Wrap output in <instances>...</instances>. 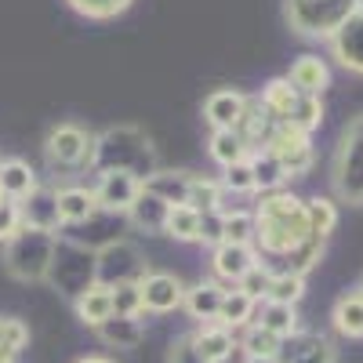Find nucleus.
Masks as SVG:
<instances>
[{
    "instance_id": "6e6552de",
    "label": "nucleus",
    "mask_w": 363,
    "mask_h": 363,
    "mask_svg": "<svg viewBox=\"0 0 363 363\" xmlns=\"http://www.w3.org/2000/svg\"><path fill=\"white\" fill-rule=\"evenodd\" d=\"M48 280L66 298H80L91 284H95V251L73 244V240H58V251H55Z\"/></svg>"
},
{
    "instance_id": "72a5a7b5",
    "label": "nucleus",
    "mask_w": 363,
    "mask_h": 363,
    "mask_svg": "<svg viewBox=\"0 0 363 363\" xmlns=\"http://www.w3.org/2000/svg\"><path fill=\"white\" fill-rule=\"evenodd\" d=\"M280 342H284V338L269 335L265 327L251 323V327H244V338H240V349H244L247 363H272V359H277V352H280Z\"/></svg>"
},
{
    "instance_id": "a18cd8bd",
    "label": "nucleus",
    "mask_w": 363,
    "mask_h": 363,
    "mask_svg": "<svg viewBox=\"0 0 363 363\" xmlns=\"http://www.w3.org/2000/svg\"><path fill=\"white\" fill-rule=\"evenodd\" d=\"M164 363H207V359L196 352V345H193L189 335H182V338H174V342L167 345V359H164Z\"/></svg>"
},
{
    "instance_id": "4468645a",
    "label": "nucleus",
    "mask_w": 363,
    "mask_h": 363,
    "mask_svg": "<svg viewBox=\"0 0 363 363\" xmlns=\"http://www.w3.org/2000/svg\"><path fill=\"white\" fill-rule=\"evenodd\" d=\"M247 102H251V95H244V91L218 87V91H211V95L203 99V120L211 124V131H236Z\"/></svg>"
},
{
    "instance_id": "423d86ee",
    "label": "nucleus",
    "mask_w": 363,
    "mask_h": 363,
    "mask_svg": "<svg viewBox=\"0 0 363 363\" xmlns=\"http://www.w3.org/2000/svg\"><path fill=\"white\" fill-rule=\"evenodd\" d=\"M44 160L62 178L84 174L91 171V160H95V135L80 124H58L44 138Z\"/></svg>"
},
{
    "instance_id": "aec40b11",
    "label": "nucleus",
    "mask_w": 363,
    "mask_h": 363,
    "mask_svg": "<svg viewBox=\"0 0 363 363\" xmlns=\"http://www.w3.org/2000/svg\"><path fill=\"white\" fill-rule=\"evenodd\" d=\"M287 80L301 91V95H320L323 99V91L330 87V66L323 62L320 55H301V58L291 62Z\"/></svg>"
},
{
    "instance_id": "c03bdc74",
    "label": "nucleus",
    "mask_w": 363,
    "mask_h": 363,
    "mask_svg": "<svg viewBox=\"0 0 363 363\" xmlns=\"http://www.w3.org/2000/svg\"><path fill=\"white\" fill-rule=\"evenodd\" d=\"M269 280H272V269L262 262V265H255V269H251V272H247V277L240 280L236 287L244 291V294H251L255 301H262V298H265V291H269Z\"/></svg>"
},
{
    "instance_id": "c756f323",
    "label": "nucleus",
    "mask_w": 363,
    "mask_h": 363,
    "mask_svg": "<svg viewBox=\"0 0 363 363\" xmlns=\"http://www.w3.org/2000/svg\"><path fill=\"white\" fill-rule=\"evenodd\" d=\"M255 309H258V301H255L251 294H244L240 287H225L222 309H218V323L229 327V330L251 327V323H255Z\"/></svg>"
},
{
    "instance_id": "2f4dec72",
    "label": "nucleus",
    "mask_w": 363,
    "mask_h": 363,
    "mask_svg": "<svg viewBox=\"0 0 363 363\" xmlns=\"http://www.w3.org/2000/svg\"><path fill=\"white\" fill-rule=\"evenodd\" d=\"M200 211H193L189 203H174L167 211V222H164V236L178 240V244H200Z\"/></svg>"
},
{
    "instance_id": "6ab92c4d",
    "label": "nucleus",
    "mask_w": 363,
    "mask_h": 363,
    "mask_svg": "<svg viewBox=\"0 0 363 363\" xmlns=\"http://www.w3.org/2000/svg\"><path fill=\"white\" fill-rule=\"evenodd\" d=\"M189 338H193L196 352H200L207 363H229V359H233L236 335H233L229 327H222V323H200Z\"/></svg>"
},
{
    "instance_id": "7ed1b4c3",
    "label": "nucleus",
    "mask_w": 363,
    "mask_h": 363,
    "mask_svg": "<svg viewBox=\"0 0 363 363\" xmlns=\"http://www.w3.org/2000/svg\"><path fill=\"white\" fill-rule=\"evenodd\" d=\"M363 8V0H284V22L306 40H330Z\"/></svg>"
},
{
    "instance_id": "f257e3e1",
    "label": "nucleus",
    "mask_w": 363,
    "mask_h": 363,
    "mask_svg": "<svg viewBox=\"0 0 363 363\" xmlns=\"http://www.w3.org/2000/svg\"><path fill=\"white\" fill-rule=\"evenodd\" d=\"M309 236H313L309 207L301 196H294L291 189L258 196V203H255V247H258V255L287 258Z\"/></svg>"
},
{
    "instance_id": "bb28decb",
    "label": "nucleus",
    "mask_w": 363,
    "mask_h": 363,
    "mask_svg": "<svg viewBox=\"0 0 363 363\" xmlns=\"http://www.w3.org/2000/svg\"><path fill=\"white\" fill-rule=\"evenodd\" d=\"M298 99H301V91H298L287 77H272V80H265L262 95H258V102L272 113V120H277V124H284V120L291 116V109L298 106Z\"/></svg>"
},
{
    "instance_id": "4c0bfd02",
    "label": "nucleus",
    "mask_w": 363,
    "mask_h": 363,
    "mask_svg": "<svg viewBox=\"0 0 363 363\" xmlns=\"http://www.w3.org/2000/svg\"><path fill=\"white\" fill-rule=\"evenodd\" d=\"M222 244H255V211H229L222 215Z\"/></svg>"
},
{
    "instance_id": "f03ea898",
    "label": "nucleus",
    "mask_w": 363,
    "mask_h": 363,
    "mask_svg": "<svg viewBox=\"0 0 363 363\" xmlns=\"http://www.w3.org/2000/svg\"><path fill=\"white\" fill-rule=\"evenodd\" d=\"M91 171L106 174V171H128L135 178H149L160 171L157 149L149 142V135L135 124H116L106 128L102 135H95V160H91Z\"/></svg>"
},
{
    "instance_id": "cd10ccee",
    "label": "nucleus",
    "mask_w": 363,
    "mask_h": 363,
    "mask_svg": "<svg viewBox=\"0 0 363 363\" xmlns=\"http://www.w3.org/2000/svg\"><path fill=\"white\" fill-rule=\"evenodd\" d=\"M255 323L265 327L269 335H277V338H291L301 330L298 327V306H280V301H258Z\"/></svg>"
},
{
    "instance_id": "4be33fe9",
    "label": "nucleus",
    "mask_w": 363,
    "mask_h": 363,
    "mask_svg": "<svg viewBox=\"0 0 363 363\" xmlns=\"http://www.w3.org/2000/svg\"><path fill=\"white\" fill-rule=\"evenodd\" d=\"M167 211H171V203H164L160 196H153V193H138V200L131 203V211H128V225L131 229H138V233H149V236H157V233H164V222H167Z\"/></svg>"
},
{
    "instance_id": "7c9ffc66",
    "label": "nucleus",
    "mask_w": 363,
    "mask_h": 363,
    "mask_svg": "<svg viewBox=\"0 0 363 363\" xmlns=\"http://www.w3.org/2000/svg\"><path fill=\"white\" fill-rule=\"evenodd\" d=\"M207 157L215 160L218 167H229V164H240L251 157V145L240 138L236 131H211L207 135Z\"/></svg>"
},
{
    "instance_id": "ddd939ff",
    "label": "nucleus",
    "mask_w": 363,
    "mask_h": 363,
    "mask_svg": "<svg viewBox=\"0 0 363 363\" xmlns=\"http://www.w3.org/2000/svg\"><path fill=\"white\" fill-rule=\"evenodd\" d=\"M272 363H338V349L316 330H298L280 342V352Z\"/></svg>"
},
{
    "instance_id": "1a4fd4ad",
    "label": "nucleus",
    "mask_w": 363,
    "mask_h": 363,
    "mask_svg": "<svg viewBox=\"0 0 363 363\" xmlns=\"http://www.w3.org/2000/svg\"><path fill=\"white\" fill-rule=\"evenodd\" d=\"M265 149L280 160L287 178H306L316 164V149H313V135H301L287 124H277L272 138L265 142Z\"/></svg>"
},
{
    "instance_id": "0eeeda50",
    "label": "nucleus",
    "mask_w": 363,
    "mask_h": 363,
    "mask_svg": "<svg viewBox=\"0 0 363 363\" xmlns=\"http://www.w3.org/2000/svg\"><path fill=\"white\" fill-rule=\"evenodd\" d=\"M145 272H149L145 255L131 244V240H124V236L95 251V284H102L109 291L120 287V284H138Z\"/></svg>"
},
{
    "instance_id": "473e14b6",
    "label": "nucleus",
    "mask_w": 363,
    "mask_h": 363,
    "mask_svg": "<svg viewBox=\"0 0 363 363\" xmlns=\"http://www.w3.org/2000/svg\"><path fill=\"white\" fill-rule=\"evenodd\" d=\"M247 160H251V171H255V186H258V196H265V193H277V189H284L287 174H284L280 160L272 157L269 149H255V153H251Z\"/></svg>"
},
{
    "instance_id": "393cba45",
    "label": "nucleus",
    "mask_w": 363,
    "mask_h": 363,
    "mask_svg": "<svg viewBox=\"0 0 363 363\" xmlns=\"http://www.w3.org/2000/svg\"><path fill=\"white\" fill-rule=\"evenodd\" d=\"M73 309L84 327H102L113 316V291L102 284H91L80 298H73Z\"/></svg>"
},
{
    "instance_id": "37998d69",
    "label": "nucleus",
    "mask_w": 363,
    "mask_h": 363,
    "mask_svg": "<svg viewBox=\"0 0 363 363\" xmlns=\"http://www.w3.org/2000/svg\"><path fill=\"white\" fill-rule=\"evenodd\" d=\"M145 306H142V291L138 284H120L113 287V316H142Z\"/></svg>"
},
{
    "instance_id": "a211bd4d",
    "label": "nucleus",
    "mask_w": 363,
    "mask_h": 363,
    "mask_svg": "<svg viewBox=\"0 0 363 363\" xmlns=\"http://www.w3.org/2000/svg\"><path fill=\"white\" fill-rule=\"evenodd\" d=\"M222 294H225V284H218L215 277L211 280H196L193 287H186V309L196 323H218V309H222Z\"/></svg>"
},
{
    "instance_id": "79ce46f5",
    "label": "nucleus",
    "mask_w": 363,
    "mask_h": 363,
    "mask_svg": "<svg viewBox=\"0 0 363 363\" xmlns=\"http://www.w3.org/2000/svg\"><path fill=\"white\" fill-rule=\"evenodd\" d=\"M29 342V327L15 316H0V352H22Z\"/></svg>"
},
{
    "instance_id": "f8f14e48",
    "label": "nucleus",
    "mask_w": 363,
    "mask_h": 363,
    "mask_svg": "<svg viewBox=\"0 0 363 363\" xmlns=\"http://www.w3.org/2000/svg\"><path fill=\"white\" fill-rule=\"evenodd\" d=\"M255 265H262V255H258L255 244H218V247H211V272H215V280L225 284V287H236Z\"/></svg>"
},
{
    "instance_id": "8fccbe9b",
    "label": "nucleus",
    "mask_w": 363,
    "mask_h": 363,
    "mask_svg": "<svg viewBox=\"0 0 363 363\" xmlns=\"http://www.w3.org/2000/svg\"><path fill=\"white\" fill-rule=\"evenodd\" d=\"M356 291H359V294H363V280H359V287H356Z\"/></svg>"
},
{
    "instance_id": "09e8293b",
    "label": "nucleus",
    "mask_w": 363,
    "mask_h": 363,
    "mask_svg": "<svg viewBox=\"0 0 363 363\" xmlns=\"http://www.w3.org/2000/svg\"><path fill=\"white\" fill-rule=\"evenodd\" d=\"M77 363H116V359H109V356H84V359H77Z\"/></svg>"
},
{
    "instance_id": "39448f33",
    "label": "nucleus",
    "mask_w": 363,
    "mask_h": 363,
    "mask_svg": "<svg viewBox=\"0 0 363 363\" xmlns=\"http://www.w3.org/2000/svg\"><path fill=\"white\" fill-rule=\"evenodd\" d=\"M330 189L342 203L363 207V113L349 120L338 138L335 160H330Z\"/></svg>"
},
{
    "instance_id": "e433bc0d",
    "label": "nucleus",
    "mask_w": 363,
    "mask_h": 363,
    "mask_svg": "<svg viewBox=\"0 0 363 363\" xmlns=\"http://www.w3.org/2000/svg\"><path fill=\"white\" fill-rule=\"evenodd\" d=\"M323 247H327V240L323 236H309L306 240V244H301V247H294L284 262H287V272H298V277H309V272L320 265V258H323Z\"/></svg>"
},
{
    "instance_id": "2eb2a0df",
    "label": "nucleus",
    "mask_w": 363,
    "mask_h": 363,
    "mask_svg": "<svg viewBox=\"0 0 363 363\" xmlns=\"http://www.w3.org/2000/svg\"><path fill=\"white\" fill-rule=\"evenodd\" d=\"M327 44H330V58H335L342 69L363 77V8H359Z\"/></svg>"
},
{
    "instance_id": "9b49d317",
    "label": "nucleus",
    "mask_w": 363,
    "mask_h": 363,
    "mask_svg": "<svg viewBox=\"0 0 363 363\" xmlns=\"http://www.w3.org/2000/svg\"><path fill=\"white\" fill-rule=\"evenodd\" d=\"M91 189H95L99 211L124 218L131 211V203L138 200V193H142V178H135L128 171H106V174H99V182Z\"/></svg>"
},
{
    "instance_id": "412c9836",
    "label": "nucleus",
    "mask_w": 363,
    "mask_h": 363,
    "mask_svg": "<svg viewBox=\"0 0 363 363\" xmlns=\"http://www.w3.org/2000/svg\"><path fill=\"white\" fill-rule=\"evenodd\" d=\"M37 186H40V182H37L33 164H26V160H18V157L0 160V193H4L8 200L22 203Z\"/></svg>"
},
{
    "instance_id": "58836bf2",
    "label": "nucleus",
    "mask_w": 363,
    "mask_h": 363,
    "mask_svg": "<svg viewBox=\"0 0 363 363\" xmlns=\"http://www.w3.org/2000/svg\"><path fill=\"white\" fill-rule=\"evenodd\" d=\"M306 207H309V225H313L316 236L327 240L330 233L338 229V203L330 200V196H309Z\"/></svg>"
},
{
    "instance_id": "c85d7f7f",
    "label": "nucleus",
    "mask_w": 363,
    "mask_h": 363,
    "mask_svg": "<svg viewBox=\"0 0 363 363\" xmlns=\"http://www.w3.org/2000/svg\"><path fill=\"white\" fill-rule=\"evenodd\" d=\"M330 323L342 338H363V294L359 291H345L335 309H330Z\"/></svg>"
},
{
    "instance_id": "20e7f679",
    "label": "nucleus",
    "mask_w": 363,
    "mask_h": 363,
    "mask_svg": "<svg viewBox=\"0 0 363 363\" xmlns=\"http://www.w3.org/2000/svg\"><path fill=\"white\" fill-rule=\"evenodd\" d=\"M55 251H58V233L22 225L4 244V269L22 284H40L51 272Z\"/></svg>"
},
{
    "instance_id": "c9c22d12",
    "label": "nucleus",
    "mask_w": 363,
    "mask_h": 363,
    "mask_svg": "<svg viewBox=\"0 0 363 363\" xmlns=\"http://www.w3.org/2000/svg\"><path fill=\"white\" fill-rule=\"evenodd\" d=\"M287 128L301 131V135H313L320 124H323V99L320 95H301L298 106L291 109V116L284 120Z\"/></svg>"
},
{
    "instance_id": "ea45409f",
    "label": "nucleus",
    "mask_w": 363,
    "mask_h": 363,
    "mask_svg": "<svg viewBox=\"0 0 363 363\" xmlns=\"http://www.w3.org/2000/svg\"><path fill=\"white\" fill-rule=\"evenodd\" d=\"M222 189L229 196H247V193H258L255 186V171H251V160H240V164H229L222 167Z\"/></svg>"
},
{
    "instance_id": "49530a36",
    "label": "nucleus",
    "mask_w": 363,
    "mask_h": 363,
    "mask_svg": "<svg viewBox=\"0 0 363 363\" xmlns=\"http://www.w3.org/2000/svg\"><path fill=\"white\" fill-rule=\"evenodd\" d=\"M18 229H22V211L15 200H4L0 203V244H8Z\"/></svg>"
},
{
    "instance_id": "de8ad7c7",
    "label": "nucleus",
    "mask_w": 363,
    "mask_h": 363,
    "mask_svg": "<svg viewBox=\"0 0 363 363\" xmlns=\"http://www.w3.org/2000/svg\"><path fill=\"white\" fill-rule=\"evenodd\" d=\"M200 244L203 247H218L222 244V215L218 211H207L200 218Z\"/></svg>"
},
{
    "instance_id": "9d476101",
    "label": "nucleus",
    "mask_w": 363,
    "mask_h": 363,
    "mask_svg": "<svg viewBox=\"0 0 363 363\" xmlns=\"http://www.w3.org/2000/svg\"><path fill=\"white\" fill-rule=\"evenodd\" d=\"M138 291H142L145 313H157V316L182 309V301H186V284L174 272H164V269H149L138 280Z\"/></svg>"
},
{
    "instance_id": "a878e982",
    "label": "nucleus",
    "mask_w": 363,
    "mask_h": 363,
    "mask_svg": "<svg viewBox=\"0 0 363 363\" xmlns=\"http://www.w3.org/2000/svg\"><path fill=\"white\" fill-rule=\"evenodd\" d=\"M95 335L109 349H135L145 338V323H142V316H109L102 327H95Z\"/></svg>"
},
{
    "instance_id": "a19ab883",
    "label": "nucleus",
    "mask_w": 363,
    "mask_h": 363,
    "mask_svg": "<svg viewBox=\"0 0 363 363\" xmlns=\"http://www.w3.org/2000/svg\"><path fill=\"white\" fill-rule=\"evenodd\" d=\"M66 4L84 15V18H95V22H106V18H116L131 8V0H66Z\"/></svg>"
},
{
    "instance_id": "b1692460",
    "label": "nucleus",
    "mask_w": 363,
    "mask_h": 363,
    "mask_svg": "<svg viewBox=\"0 0 363 363\" xmlns=\"http://www.w3.org/2000/svg\"><path fill=\"white\" fill-rule=\"evenodd\" d=\"M189 182H193V171H164L160 167L157 174H149L142 182V189L174 207V203H189Z\"/></svg>"
},
{
    "instance_id": "f704fd0d",
    "label": "nucleus",
    "mask_w": 363,
    "mask_h": 363,
    "mask_svg": "<svg viewBox=\"0 0 363 363\" xmlns=\"http://www.w3.org/2000/svg\"><path fill=\"white\" fill-rule=\"evenodd\" d=\"M301 294H306V277H298V272H272V280H269V291L262 301H280V306H298Z\"/></svg>"
},
{
    "instance_id": "3c124183",
    "label": "nucleus",
    "mask_w": 363,
    "mask_h": 363,
    "mask_svg": "<svg viewBox=\"0 0 363 363\" xmlns=\"http://www.w3.org/2000/svg\"><path fill=\"white\" fill-rule=\"evenodd\" d=\"M4 200H8V196H4V193H0V203H4Z\"/></svg>"
},
{
    "instance_id": "dca6fc26",
    "label": "nucleus",
    "mask_w": 363,
    "mask_h": 363,
    "mask_svg": "<svg viewBox=\"0 0 363 363\" xmlns=\"http://www.w3.org/2000/svg\"><path fill=\"white\" fill-rule=\"evenodd\" d=\"M95 215H99L95 189H87V186H62L58 189V225L62 229L87 225Z\"/></svg>"
},
{
    "instance_id": "f3484780",
    "label": "nucleus",
    "mask_w": 363,
    "mask_h": 363,
    "mask_svg": "<svg viewBox=\"0 0 363 363\" xmlns=\"http://www.w3.org/2000/svg\"><path fill=\"white\" fill-rule=\"evenodd\" d=\"M18 211H22V225H29V229H44V233L62 229L58 225V189H51V186H37L18 203Z\"/></svg>"
},
{
    "instance_id": "5701e85b",
    "label": "nucleus",
    "mask_w": 363,
    "mask_h": 363,
    "mask_svg": "<svg viewBox=\"0 0 363 363\" xmlns=\"http://www.w3.org/2000/svg\"><path fill=\"white\" fill-rule=\"evenodd\" d=\"M272 131H277V120H272V113H269L258 99H251L247 109H244V116H240V124H236V135L244 138V142L251 145V153H255V149H265V142L272 138Z\"/></svg>"
}]
</instances>
